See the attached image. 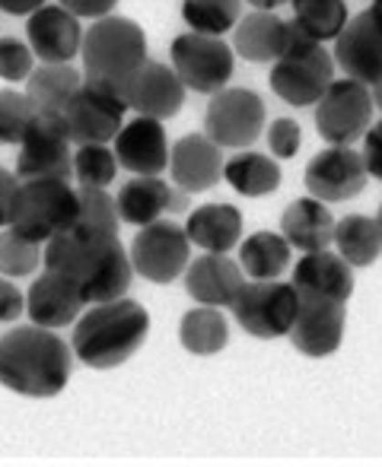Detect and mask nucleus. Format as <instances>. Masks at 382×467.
Masks as SVG:
<instances>
[{
  "mask_svg": "<svg viewBox=\"0 0 382 467\" xmlns=\"http://www.w3.org/2000/svg\"><path fill=\"white\" fill-rule=\"evenodd\" d=\"M45 271L74 280L87 306L124 299L134 280L131 254L122 239L90 235L80 229H70L45 245Z\"/></svg>",
  "mask_w": 382,
  "mask_h": 467,
  "instance_id": "obj_1",
  "label": "nucleus"
},
{
  "mask_svg": "<svg viewBox=\"0 0 382 467\" xmlns=\"http://www.w3.org/2000/svg\"><path fill=\"white\" fill-rule=\"evenodd\" d=\"M74 369V350L36 325L13 327L0 337V385L23 398H55Z\"/></svg>",
  "mask_w": 382,
  "mask_h": 467,
  "instance_id": "obj_2",
  "label": "nucleus"
},
{
  "mask_svg": "<svg viewBox=\"0 0 382 467\" xmlns=\"http://www.w3.org/2000/svg\"><path fill=\"white\" fill-rule=\"evenodd\" d=\"M150 334V312L134 299L90 306L77 318L70 350L90 369H115L128 363Z\"/></svg>",
  "mask_w": 382,
  "mask_h": 467,
  "instance_id": "obj_3",
  "label": "nucleus"
},
{
  "mask_svg": "<svg viewBox=\"0 0 382 467\" xmlns=\"http://www.w3.org/2000/svg\"><path fill=\"white\" fill-rule=\"evenodd\" d=\"M83 67L87 80L109 83L124 89V83L150 61L147 57V32L128 16H105L96 19L83 32Z\"/></svg>",
  "mask_w": 382,
  "mask_h": 467,
  "instance_id": "obj_4",
  "label": "nucleus"
},
{
  "mask_svg": "<svg viewBox=\"0 0 382 467\" xmlns=\"http://www.w3.org/2000/svg\"><path fill=\"white\" fill-rule=\"evenodd\" d=\"M334 83V57L325 45L313 42L293 19H287L284 51L271 67V89L293 109L319 105V99Z\"/></svg>",
  "mask_w": 382,
  "mask_h": 467,
  "instance_id": "obj_5",
  "label": "nucleus"
},
{
  "mask_svg": "<svg viewBox=\"0 0 382 467\" xmlns=\"http://www.w3.org/2000/svg\"><path fill=\"white\" fill-rule=\"evenodd\" d=\"M77 213L80 201L68 182H19L6 229L36 245H48L51 239L77 226Z\"/></svg>",
  "mask_w": 382,
  "mask_h": 467,
  "instance_id": "obj_6",
  "label": "nucleus"
},
{
  "mask_svg": "<svg viewBox=\"0 0 382 467\" xmlns=\"http://www.w3.org/2000/svg\"><path fill=\"white\" fill-rule=\"evenodd\" d=\"M128 102L118 87L99 80H83L77 96L70 99L64 121H68L70 143L77 147H105L115 143L118 130L124 128V115H128Z\"/></svg>",
  "mask_w": 382,
  "mask_h": 467,
  "instance_id": "obj_7",
  "label": "nucleus"
},
{
  "mask_svg": "<svg viewBox=\"0 0 382 467\" xmlns=\"http://www.w3.org/2000/svg\"><path fill=\"white\" fill-rule=\"evenodd\" d=\"M19 182H68L74 179V153L64 115H36L19 143Z\"/></svg>",
  "mask_w": 382,
  "mask_h": 467,
  "instance_id": "obj_8",
  "label": "nucleus"
},
{
  "mask_svg": "<svg viewBox=\"0 0 382 467\" xmlns=\"http://www.w3.org/2000/svg\"><path fill=\"white\" fill-rule=\"evenodd\" d=\"M300 296L293 283L284 280H252L242 286L239 299L233 302V318L242 331L261 340L290 337V327L296 321Z\"/></svg>",
  "mask_w": 382,
  "mask_h": 467,
  "instance_id": "obj_9",
  "label": "nucleus"
},
{
  "mask_svg": "<svg viewBox=\"0 0 382 467\" xmlns=\"http://www.w3.org/2000/svg\"><path fill=\"white\" fill-rule=\"evenodd\" d=\"M265 130V102L255 89L227 87L210 96L207 115H204V134L227 150H246Z\"/></svg>",
  "mask_w": 382,
  "mask_h": 467,
  "instance_id": "obj_10",
  "label": "nucleus"
},
{
  "mask_svg": "<svg viewBox=\"0 0 382 467\" xmlns=\"http://www.w3.org/2000/svg\"><path fill=\"white\" fill-rule=\"evenodd\" d=\"M169 57H173V70L186 83V89L207 96L227 89L229 77L236 70L233 45L214 36H197V32H186V36L173 38Z\"/></svg>",
  "mask_w": 382,
  "mask_h": 467,
  "instance_id": "obj_11",
  "label": "nucleus"
},
{
  "mask_svg": "<svg viewBox=\"0 0 382 467\" xmlns=\"http://www.w3.org/2000/svg\"><path fill=\"white\" fill-rule=\"evenodd\" d=\"M373 96L370 87L357 80H334L328 93L315 105V130L332 147H351L373 128Z\"/></svg>",
  "mask_w": 382,
  "mask_h": 467,
  "instance_id": "obj_12",
  "label": "nucleus"
},
{
  "mask_svg": "<svg viewBox=\"0 0 382 467\" xmlns=\"http://www.w3.org/2000/svg\"><path fill=\"white\" fill-rule=\"evenodd\" d=\"M131 267L150 283H175L191 265V242L179 223H150L137 229L128 248Z\"/></svg>",
  "mask_w": 382,
  "mask_h": 467,
  "instance_id": "obj_13",
  "label": "nucleus"
},
{
  "mask_svg": "<svg viewBox=\"0 0 382 467\" xmlns=\"http://www.w3.org/2000/svg\"><path fill=\"white\" fill-rule=\"evenodd\" d=\"M366 185L364 153L354 147H328L306 166V191L322 203H341L357 197Z\"/></svg>",
  "mask_w": 382,
  "mask_h": 467,
  "instance_id": "obj_14",
  "label": "nucleus"
},
{
  "mask_svg": "<svg viewBox=\"0 0 382 467\" xmlns=\"http://www.w3.org/2000/svg\"><path fill=\"white\" fill-rule=\"evenodd\" d=\"M300 296V293H296ZM347 312L341 302L319 299V296H300V308H296V321L290 327V340L293 350L302 357H332L345 340Z\"/></svg>",
  "mask_w": 382,
  "mask_h": 467,
  "instance_id": "obj_15",
  "label": "nucleus"
},
{
  "mask_svg": "<svg viewBox=\"0 0 382 467\" xmlns=\"http://www.w3.org/2000/svg\"><path fill=\"white\" fill-rule=\"evenodd\" d=\"M169 156H173V143L166 137V124L154 121V118H141L124 121V128L115 137V160L122 169L134 172V179H154V175L166 172Z\"/></svg>",
  "mask_w": 382,
  "mask_h": 467,
  "instance_id": "obj_16",
  "label": "nucleus"
},
{
  "mask_svg": "<svg viewBox=\"0 0 382 467\" xmlns=\"http://www.w3.org/2000/svg\"><path fill=\"white\" fill-rule=\"evenodd\" d=\"M124 102L131 111L141 118H154V121H166V118L179 115L186 105V83L173 70V64L147 61L128 83H124Z\"/></svg>",
  "mask_w": 382,
  "mask_h": 467,
  "instance_id": "obj_17",
  "label": "nucleus"
},
{
  "mask_svg": "<svg viewBox=\"0 0 382 467\" xmlns=\"http://www.w3.org/2000/svg\"><path fill=\"white\" fill-rule=\"evenodd\" d=\"M26 38L42 64H70L83 48L80 19L61 4H45L26 19Z\"/></svg>",
  "mask_w": 382,
  "mask_h": 467,
  "instance_id": "obj_18",
  "label": "nucleus"
},
{
  "mask_svg": "<svg viewBox=\"0 0 382 467\" xmlns=\"http://www.w3.org/2000/svg\"><path fill=\"white\" fill-rule=\"evenodd\" d=\"M334 64L345 70L347 80H357L364 87L382 80V32L370 19V13H357L347 19L345 32L334 38Z\"/></svg>",
  "mask_w": 382,
  "mask_h": 467,
  "instance_id": "obj_19",
  "label": "nucleus"
},
{
  "mask_svg": "<svg viewBox=\"0 0 382 467\" xmlns=\"http://www.w3.org/2000/svg\"><path fill=\"white\" fill-rule=\"evenodd\" d=\"M83 306L87 302L80 296V286L55 271L38 274V280L26 293V315H29L32 325L45 327V331L77 325V318L83 315Z\"/></svg>",
  "mask_w": 382,
  "mask_h": 467,
  "instance_id": "obj_20",
  "label": "nucleus"
},
{
  "mask_svg": "<svg viewBox=\"0 0 382 467\" xmlns=\"http://www.w3.org/2000/svg\"><path fill=\"white\" fill-rule=\"evenodd\" d=\"M223 166H227L223 150L207 134H186L173 143L169 175H173L175 188L186 194H201V191L214 188L223 179Z\"/></svg>",
  "mask_w": 382,
  "mask_h": 467,
  "instance_id": "obj_21",
  "label": "nucleus"
},
{
  "mask_svg": "<svg viewBox=\"0 0 382 467\" xmlns=\"http://www.w3.org/2000/svg\"><path fill=\"white\" fill-rule=\"evenodd\" d=\"M242 286H246L242 267L229 254H201L186 271L188 296L207 308H233Z\"/></svg>",
  "mask_w": 382,
  "mask_h": 467,
  "instance_id": "obj_22",
  "label": "nucleus"
},
{
  "mask_svg": "<svg viewBox=\"0 0 382 467\" xmlns=\"http://www.w3.org/2000/svg\"><path fill=\"white\" fill-rule=\"evenodd\" d=\"M334 226L338 220L332 216L328 203L315 201V197H300L281 216V235L290 248H300L302 254L328 252L334 245Z\"/></svg>",
  "mask_w": 382,
  "mask_h": 467,
  "instance_id": "obj_23",
  "label": "nucleus"
},
{
  "mask_svg": "<svg viewBox=\"0 0 382 467\" xmlns=\"http://www.w3.org/2000/svg\"><path fill=\"white\" fill-rule=\"evenodd\" d=\"M293 289L300 296H319L345 306L354 293V267L334 252L302 254L293 265Z\"/></svg>",
  "mask_w": 382,
  "mask_h": 467,
  "instance_id": "obj_24",
  "label": "nucleus"
},
{
  "mask_svg": "<svg viewBox=\"0 0 382 467\" xmlns=\"http://www.w3.org/2000/svg\"><path fill=\"white\" fill-rule=\"evenodd\" d=\"M115 203H118L122 223H131V226H137V229L150 226V223H160V216L169 213V210L186 207L179 191H173V185L163 182L160 175H154V179L124 182L115 197Z\"/></svg>",
  "mask_w": 382,
  "mask_h": 467,
  "instance_id": "obj_25",
  "label": "nucleus"
},
{
  "mask_svg": "<svg viewBox=\"0 0 382 467\" xmlns=\"http://www.w3.org/2000/svg\"><path fill=\"white\" fill-rule=\"evenodd\" d=\"M186 235L204 254H229L242 242V213L233 203H204L191 210Z\"/></svg>",
  "mask_w": 382,
  "mask_h": 467,
  "instance_id": "obj_26",
  "label": "nucleus"
},
{
  "mask_svg": "<svg viewBox=\"0 0 382 467\" xmlns=\"http://www.w3.org/2000/svg\"><path fill=\"white\" fill-rule=\"evenodd\" d=\"M287 38V19H281L278 13H261L252 10L236 23L233 29V55H239L242 61L252 64H268L278 61L284 51Z\"/></svg>",
  "mask_w": 382,
  "mask_h": 467,
  "instance_id": "obj_27",
  "label": "nucleus"
},
{
  "mask_svg": "<svg viewBox=\"0 0 382 467\" xmlns=\"http://www.w3.org/2000/svg\"><path fill=\"white\" fill-rule=\"evenodd\" d=\"M80 87V70L70 64H38L26 80V99L32 102L36 115H64Z\"/></svg>",
  "mask_w": 382,
  "mask_h": 467,
  "instance_id": "obj_28",
  "label": "nucleus"
},
{
  "mask_svg": "<svg viewBox=\"0 0 382 467\" xmlns=\"http://www.w3.org/2000/svg\"><path fill=\"white\" fill-rule=\"evenodd\" d=\"M223 182L242 197H265L281 188V166L265 153L242 150L223 166Z\"/></svg>",
  "mask_w": 382,
  "mask_h": 467,
  "instance_id": "obj_29",
  "label": "nucleus"
},
{
  "mask_svg": "<svg viewBox=\"0 0 382 467\" xmlns=\"http://www.w3.org/2000/svg\"><path fill=\"white\" fill-rule=\"evenodd\" d=\"M334 254L351 267H370L382 254V233L377 216L351 213L334 226Z\"/></svg>",
  "mask_w": 382,
  "mask_h": 467,
  "instance_id": "obj_30",
  "label": "nucleus"
},
{
  "mask_svg": "<svg viewBox=\"0 0 382 467\" xmlns=\"http://www.w3.org/2000/svg\"><path fill=\"white\" fill-rule=\"evenodd\" d=\"M290 254H293V248L287 245L284 235L261 229V233L242 239L239 267L252 280H281V274H287L290 267Z\"/></svg>",
  "mask_w": 382,
  "mask_h": 467,
  "instance_id": "obj_31",
  "label": "nucleus"
},
{
  "mask_svg": "<svg viewBox=\"0 0 382 467\" xmlns=\"http://www.w3.org/2000/svg\"><path fill=\"white\" fill-rule=\"evenodd\" d=\"M179 340L188 353L195 357H214L229 344V321L220 308L197 306L182 315Z\"/></svg>",
  "mask_w": 382,
  "mask_h": 467,
  "instance_id": "obj_32",
  "label": "nucleus"
},
{
  "mask_svg": "<svg viewBox=\"0 0 382 467\" xmlns=\"http://www.w3.org/2000/svg\"><path fill=\"white\" fill-rule=\"evenodd\" d=\"M347 4L345 0H293V23L306 32L313 42H334L345 32Z\"/></svg>",
  "mask_w": 382,
  "mask_h": 467,
  "instance_id": "obj_33",
  "label": "nucleus"
},
{
  "mask_svg": "<svg viewBox=\"0 0 382 467\" xmlns=\"http://www.w3.org/2000/svg\"><path fill=\"white\" fill-rule=\"evenodd\" d=\"M242 0H182V19L197 36H227L239 23Z\"/></svg>",
  "mask_w": 382,
  "mask_h": 467,
  "instance_id": "obj_34",
  "label": "nucleus"
},
{
  "mask_svg": "<svg viewBox=\"0 0 382 467\" xmlns=\"http://www.w3.org/2000/svg\"><path fill=\"white\" fill-rule=\"evenodd\" d=\"M77 201H80V213H77V226L80 233L90 235H111L118 239L122 229V216H118V203L109 191L102 188H77Z\"/></svg>",
  "mask_w": 382,
  "mask_h": 467,
  "instance_id": "obj_35",
  "label": "nucleus"
},
{
  "mask_svg": "<svg viewBox=\"0 0 382 467\" xmlns=\"http://www.w3.org/2000/svg\"><path fill=\"white\" fill-rule=\"evenodd\" d=\"M38 267H45V245H36V242L16 235L13 229H4L0 233V277H29Z\"/></svg>",
  "mask_w": 382,
  "mask_h": 467,
  "instance_id": "obj_36",
  "label": "nucleus"
},
{
  "mask_svg": "<svg viewBox=\"0 0 382 467\" xmlns=\"http://www.w3.org/2000/svg\"><path fill=\"white\" fill-rule=\"evenodd\" d=\"M118 160L109 147H77L74 153V179L80 188H109L115 182Z\"/></svg>",
  "mask_w": 382,
  "mask_h": 467,
  "instance_id": "obj_37",
  "label": "nucleus"
},
{
  "mask_svg": "<svg viewBox=\"0 0 382 467\" xmlns=\"http://www.w3.org/2000/svg\"><path fill=\"white\" fill-rule=\"evenodd\" d=\"M36 109L26 99V93H13V89H0V143H13L19 147L29 130Z\"/></svg>",
  "mask_w": 382,
  "mask_h": 467,
  "instance_id": "obj_38",
  "label": "nucleus"
},
{
  "mask_svg": "<svg viewBox=\"0 0 382 467\" xmlns=\"http://www.w3.org/2000/svg\"><path fill=\"white\" fill-rule=\"evenodd\" d=\"M36 70V55L29 42H19L13 36L0 38V80L6 83H26Z\"/></svg>",
  "mask_w": 382,
  "mask_h": 467,
  "instance_id": "obj_39",
  "label": "nucleus"
},
{
  "mask_svg": "<svg viewBox=\"0 0 382 467\" xmlns=\"http://www.w3.org/2000/svg\"><path fill=\"white\" fill-rule=\"evenodd\" d=\"M268 147H271L274 160H293L302 147V130L293 118H278L268 128Z\"/></svg>",
  "mask_w": 382,
  "mask_h": 467,
  "instance_id": "obj_40",
  "label": "nucleus"
},
{
  "mask_svg": "<svg viewBox=\"0 0 382 467\" xmlns=\"http://www.w3.org/2000/svg\"><path fill=\"white\" fill-rule=\"evenodd\" d=\"M26 312V296L16 289V283L0 277V325L16 321Z\"/></svg>",
  "mask_w": 382,
  "mask_h": 467,
  "instance_id": "obj_41",
  "label": "nucleus"
},
{
  "mask_svg": "<svg viewBox=\"0 0 382 467\" xmlns=\"http://www.w3.org/2000/svg\"><path fill=\"white\" fill-rule=\"evenodd\" d=\"M364 166H366V175L382 182V121L373 124L364 137Z\"/></svg>",
  "mask_w": 382,
  "mask_h": 467,
  "instance_id": "obj_42",
  "label": "nucleus"
},
{
  "mask_svg": "<svg viewBox=\"0 0 382 467\" xmlns=\"http://www.w3.org/2000/svg\"><path fill=\"white\" fill-rule=\"evenodd\" d=\"M68 13H74L77 19H105L111 16L118 0H58Z\"/></svg>",
  "mask_w": 382,
  "mask_h": 467,
  "instance_id": "obj_43",
  "label": "nucleus"
},
{
  "mask_svg": "<svg viewBox=\"0 0 382 467\" xmlns=\"http://www.w3.org/2000/svg\"><path fill=\"white\" fill-rule=\"evenodd\" d=\"M19 191V179L16 172L0 166V229L10 226V207H13V197Z\"/></svg>",
  "mask_w": 382,
  "mask_h": 467,
  "instance_id": "obj_44",
  "label": "nucleus"
},
{
  "mask_svg": "<svg viewBox=\"0 0 382 467\" xmlns=\"http://www.w3.org/2000/svg\"><path fill=\"white\" fill-rule=\"evenodd\" d=\"M45 0H0V10L10 16H32L36 10H42Z\"/></svg>",
  "mask_w": 382,
  "mask_h": 467,
  "instance_id": "obj_45",
  "label": "nucleus"
},
{
  "mask_svg": "<svg viewBox=\"0 0 382 467\" xmlns=\"http://www.w3.org/2000/svg\"><path fill=\"white\" fill-rule=\"evenodd\" d=\"M249 4H252L255 10H261V13H274V10H278V6L290 4V0H249Z\"/></svg>",
  "mask_w": 382,
  "mask_h": 467,
  "instance_id": "obj_46",
  "label": "nucleus"
},
{
  "mask_svg": "<svg viewBox=\"0 0 382 467\" xmlns=\"http://www.w3.org/2000/svg\"><path fill=\"white\" fill-rule=\"evenodd\" d=\"M366 13H370V19L377 23V29L382 32V0H373L370 10H366Z\"/></svg>",
  "mask_w": 382,
  "mask_h": 467,
  "instance_id": "obj_47",
  "label": "nucleus"
},
{
  "mask_svg": "<svg viewBox=\"0 0 382 467\" xmlns=\"http://www.w3.org/2000/svg\"><path fill=\"white\" fill-rule=\"evenodd\" d=\"M370 96H373V109H379V111H382V80H379V83H373V87H370Z\"/></svg>",
  "mask_w": 382,
  "mask_h": 467,
  "instance_id": "obj_48",
  "label": "nucleus"
},
{
  "mask_svg": "<svg viewBox=\"0 0 382 467\" xmlns=\"http://www.w3.org/2000/svg\"><path fill=\"white\" fill-rule=\"evenodd\" d=\"M377 223H379V233H382V207H379V213H377Z\"/></svg>",
  "mask_w": 382,
  "mask_h": 467,
  "instance_id": "obj_49",
  "label": "nucleus"
}]
</instances>
